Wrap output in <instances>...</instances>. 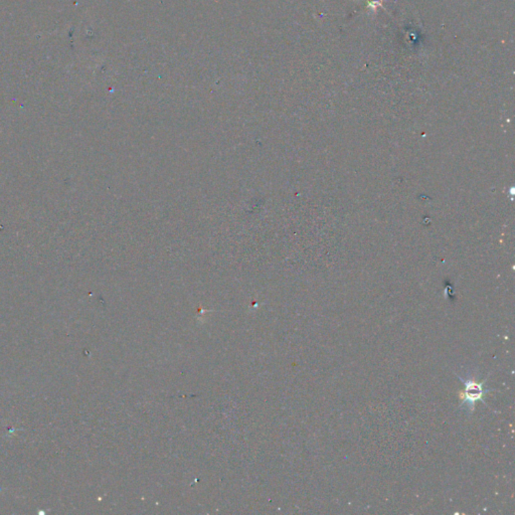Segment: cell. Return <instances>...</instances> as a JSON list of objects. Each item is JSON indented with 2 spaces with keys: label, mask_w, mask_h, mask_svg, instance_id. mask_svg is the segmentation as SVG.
<instances>
[{
  "label": "cell",
  "mask_w": 515,
  "mask_h": 515,
  "mask_svg": "<svg viewBox=\"0 0 515 515\" xmlns=\"http://www.w3.org/2000/svg\"><path fill=\"white\" fill-rule=\"evenodd\" d=\"M457 376L465 385L464 390L461 392L460 396H459L461 398V408L473 411L475 409L476 403L483 402L485 404L484 396L493 391L492 389L485 387L487 379H485L484 381H478L477 379L473 378H462L459 374H457Z\"/></svg>",
  "instance_id": "obj_1"
}]
</instances>
